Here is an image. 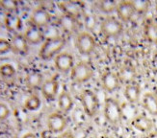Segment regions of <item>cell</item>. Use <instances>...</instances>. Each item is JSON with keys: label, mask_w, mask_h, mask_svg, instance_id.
I'll list each match as a JSON object with an SVG mask.
<instances>
[{"label": "cell", "mask_w": 157, "mask_h": 138, "mask_svg": "<svg viewBox=\"0 0 157 138\" xmlns=\"http://www.w3.org/2000/svg\"><path fill=\"white\" fill-rule=\"evenodd\" d=\"M21 138H37V136L34 133H27Z\"/></svg>", "instance_id": "d6a6232c"}, {"label": "cell", "mask_w": 157, "mask_h": 138, "mask_svg": "<svg viewBox=\"0 0 157 138\" xmlns=\"http://www.w3.org/2000/svg\"><path fill=\"white\" fill-rule=\"evenodd\" d=\"M10 51H12L11 41L0 38V55L7 54V53H9Z\"/></svg>", "instance_id": "f546056e"}, {"label": "cell", "mask_w": 157, "mask_h": 138, "mask_svg": "<svg viewBox=\"0 0 157 138\" xmlns=\"http://www.w3.org/2000/svg\"><path fill=\"white\" fill-rule=\"evenodd\" d=\"M155 11H156V13H157V2L155 4Z\"/></svg>", "instance_id": "d590c367"}, {"label": "cell", "mask_w": 157, "mask_h": 138, "mask_svg": "<svg viewBox=\"0 0 157 138\" xmlns=\"http://www.w3.org/2000/svg\"><path fill=\"white\" fill-rule=\"evenodd\" d=\"M51 21V16L49 12L43 7H39L35 9L30 16V25H34L39 28H44Z\"/></svg>", "instance_id": "ba28073f"}, {"label": "cell", "mask_w": 157, "mask_h": 138, "mask_svg": "<svg viewBox=\"0 0 157 138\" xmlns=\"http://www.w3.org/2000/svg\"><path fill=\"white\" fill-rule=\"evenodd\" d=\"M132 2H133L136 13H145L148 9L149 3L147 1H143V0H141V1H132Z\"/></svg>", "instance_id": "f1b7e54d"}, {"label": "cell", "mask_w": 157, "mask_h": 138, "mask_svg": "<svg viewBox=\"0 0 157 138\" xmlns=\"http://www.w3.org/2000/svg\"><path fill=\"white\" fill-rule=\"evenodd\" d=\"M77 18L73 17L67 13H63L62 16L59 17V25L65 32L71 34L77 30Z\"/></svg>", "instance_id": "d6986e66"}, {"label": "cell", "mask_w": 157, "mask_h": 138, "mask_svg": "<svg viewBox=\"0 0 157 138\" xmlns=\"http://www.w3.org/2000/svg\"><path fill=\"white\" fill-rule=\"evenodd\" d=\"M142 103L147 111L153 116H157V99L151 92H147L143 96Z\"/></svg>", "instance_id": "ffe728a7"}, {"label": "cell", "mask_w": 157, "mask_h": 138, "mask_svg": "<svg viewBox=\"0 0 157 138\" xmlns=\"http://www.w3.org/2000/svg\"><path fill=\"white\" fill-rule=\"evenodd\" d=\"M153 94H154V96L156 97V99H157V87L154 89V92H153Z\"/></svg>", "instance_id": "e575fe53"}, {"label": "cell", "mask_w": 157, "mask_h": 138, "mask_svg": "<svg viewBox=\"0 0 157 138\" xmlns=\"http://www.w3.org/2000/svg\"><path fill=\"white\" fill-rule=\"evenodd\" d=\"M124 97L130 103H136L140 100L141 96V86L137 82H131L124 87Z\"/></svg>", "instance_id": "ac0fdd59"}, {"label": "cell", "mask_w": 157, "mask_h": 138, "mask_svg": "<svg viewBox=\"0 0 157 138\" xmlns=\"http://www.w3.org/2000/svg\"><path fill=\"white\" fill-rule=\"evenodd\" d=\"M98 9L103 13H112L117 10L118 3L115 0H100L97 2Z\"/></svg>", "instance_id": "cb8c5ba5"}, {"label": "cell", "mask_w": 157, "mask_h": 138, "mask_svg": "<svg viewBox=\"0 0 157 138\" xmlns=\"http://www.w3.org/2000/svg\"><path fill=\"white\" fill-rule=\"evenodd\" d=\"M131 124L136 129L144 133H151L153 129V121L144 114H140L134 117Z\"/></svg>", "instance_id": "4fadbf2b"}, {"label": "cell", "mask_w": 157, "mask_h": 138, "mask_svg": "<svg viewBox=\"0 0 157 138\" xmlns=\"http://www.w3.org/2000/svg\"><path fill=\"white\" fill-rule=\"evenodd\" d=\"M42 101L38 95H31L24 102V107L30 111H36L40 107Z\"/></svg>", "instance_id": "484cf974"}, {"label": "cell", "mask_w": 157, "mask_h": 138, "mask_svg": "<svg viewBox=\"0 0 157 138\" xmlns=\"http://www.w3.org/2000/svg\"><path fill=\"white\" fill-rule=\"evenodd\" d=\"M57 138H75L74 135L71 133V132H64L61 133Z\"/></svg>", "instance_id": "1f68e13d"}, {"label": "cell", "mask_w": 157, "mask_h": 138, "mask_svg": "<svg viewBox=\"0 0 157 138\" xmlns=\"http://www.w3.org/2000/svg\"><path fill=\"white\" fill-rule=\"evenodd\" d=\"M16 74V68L10 64L0 65V75L4 78H12Z\"/></svg>", "instance_id": "83f0119b"}, {"label": "cell", "mask_w": 157, "mask_h": 138, "mask_svg": "<svg viewBox=\"0 0 157 138\" xmlns=\"http://www.w3.org/2000/svg\"><path fill=\"white\" fill-rule=\"evenodd\" d=\"M54 65L59 72L67 73L71 71L74 66V58L67 52L60 53L54 59Z\"/></svg>", "instance_id": "9c48e42d"}, {"label": "cell", "mask_w": 157, "mask_h": 138, "mask_svg": "<svg viewBox=\"0 0 157 138\" xmlns=\"http://www.w3.org/2000/svg\"><path fill=\"white\" fill-rule=\"evenodd\" d=\"M42 94L47 101H53L57 97L59 91V82L56 78L48 79L44 82L40 87Z\"/></svg>", "instance_id": "8fae6325"}, {"label": "cell", "mask_w": 157, "mask_h": 138, "mask_svg": "<svg viewBox=\"0 0 157 138\" xmlns=\"http://www.w3.org/2000/svg\"><path fill=\"white\" fill-rule=\"evenodd\" d=\"M75 47L81 55L89 56L95 50L97 42L89 32H81L75 38Z\"/></svg>", "instance_id": "5b68a950"}, {"label": "cell", "mask_w": 157, "mask_h": 138, "mask_svg": "<svg viewBox=\"0 0 157 138\" xmlns=\"http://www.w3.org/2000/svg\"><path fill=\"white\" fill-rule=\"evenodd\" d=\"M47 128L53 133H62L67 128V121L60 112H53L47 117Z\"/></svg>", "instance_id": "52a82bcc"}, {"label": "cell", "mask_w": 157, "mask_h": 138, "mask_svg": "<svg viewBox=\"0 0 157 138\" xmlns=\"http://www.w3.org/2000/svg\"><path fill=\"white\" fill-rule=\"evenodd\" d=\"M94 76V69L87 61H79L75 64L71 71V79L76 84H84L90 81Z\"/></svg>", "instance_id": "3957f363"}, {"label": "cell", "mask_w": 157, "mask_h": 138, "mask_svg": "<svg viewBox=\"0 0 157 138\" xmlns=\"http://www.w3.org/2000/svg\"><path fill=\"white\" fill-rule=\"evenodd\" d=\"M116 12H117L120 21L121 22L130 21L136 13L132 1H121L118 3V7Z\"/></svg>", "instance_id": "30bf717a"}, {"label": "cell", "mask_w": 157, "mask_h": 138, "mask_svg": "<svg viewBox=\"0 0 157 138\" xmlns=\"http://www.w3.org/2000/svg\"><path fill=\"white\" fill-rule=\"evenodd\" d=\"M24 37L29 44H40L44 39V34L42 28L29 25L24 34Z\"/></svg>", "instance_id": "9a60e30c"}, {"label": "cell", "mask_w": 157, "mask_h": 138, "mask_svg": "<svg viewBox=\"0 0 157 138\" xmlns=\"http://www.w3.org/2000/svg\"><path fill=\"white\" fill-rule=\"evenodd\" d=\"M118 76L121 82H124L125 85H128L134 82L135 77H136V71L131 66H125L120 71Z\"/></svg>", "instance_id": "603a6c76"}, {"label": "cell", "mask_w": 157, "mask_h": 138, "mask_svg": "<svg viewBox=\"0 0 157 138\" xmlns=\"http://www.w3.org/2000/svg\"><path fill=\"white\" fill-rule=\"evenodd\" d=\"M145 36L148 41L157 43V24L153 21H148L145 26Z\"/></svg>", "instance_id": "d4e9b609"}, {"label": "cell", "mask_w": 157, "mask_h": 138, "mask_svg": "<svg viewBox=\"0 0 157 138\" xmlns=\"http://www.w3.org/2000/svg\"><path fill=\"white\" fill-rule=\"evenodd\" d=\"M4 25L6 29L11 33H16L21 29L22 27V20L19 16L17 13H7L4 18Z\"/></svg>", "instance_id": "2e32d148"}, {"label": "cell", "mask_w": 157, "mask_h": 138, "mask_svg": "<svg viewBox=\"0 0 157 138\" xmlns=\"http://www.w3.org/2000/svg\"><path fill=\"white\" fill-rule=\"evenodd\" d=\"M12 51L18 55H26L29 50V43L22 34H15L11 39Z\"/></svg>", "instance_id": "5bb4252c"}, {"label": "cell", "mask_w": 157, "mask_h": 138, "mask_svg": "<svg viewBox=\"0 0 157 138\" xmlns=\"http://www.w3.org/2000/svg\"><path fill=\"white\" fill-rule=\"evenodd\" d=\"M147 138H157V132H151V133H149Z\"/></svg>", "instance_id": "836d02e7"}, {"label": "cell", "mask_w": 157, "mask_h": 138, "mask_svg": "<svg viewBox=\"0 0 157 138\" xmlns=\"http://www.w3.org/2000/svg\"><path fill=\"white\" fill-rule=\"evenodd\" d=\"M67 43V40L64 37L57 36L48 38L43 43L39 51V56L43 60H50L56 57L61 53Z\"/></svg>", "instance_id": "6da1fadb"}, {"label": "cell", "mask_w": 157, "mask_h": 138, "mask_svg": "<svg viewBox=\"0 0 157 138\" xmlns=\"http://www.w3.org/2000/svg\"><path fill=\"white\" fill-rule=\"evenodd\" d=\"M80 102L84 108L85 113L94 117L97 115L99 109V100L98 95L91 89H84L83 92L80 95Z\"/></svg>", "instance_id": "277c9868"}, {"label": "cell", "mask_w": 157, "mask_h": 138, "mask_svg": "<svg viewBox=\"0 0 157 138\" xmlns=\"http://www.w3.org/2000/svg\"><path fill=\"white\" fill-rule=\"evenodd\" d=\"M10 108L4 103H0V121L6 120L10 116Z\"/></svg>", "instance_id": "4dcf8cb0"}, {"label": "cell", "mask_w": 157, "mask_h": 138, "mask_svg": "<svg viewBox=\"0 0 157 138\" xmlns=\"http://www.w3.org/2000/svg\"><path fill=\"white\" fill-rule=\"evenodd\" d=\"M100 31L106 38H116L124 32V25L119 19L113 16H108L101 22Z\"/></svg>", "instance_id": "8992f818"}, {"label": "cell", "mask_w": 157, "mask_h": 138, "mask_svg": "<svg viewBox=\"0 0 157 138\" xmlns=\"http://www.w3.org/2000/svg\"><path fill=\"white\" fill-rule=\"evenodd\" d=\"M59 5L63 11V13H67V15H70L75 18H77L83 13V6L79 2L67 1L60 3Z\"/></svg>", "instance_id": "e0dca14e"}, {"label": "cell", "mask_w": 157, "mask_h": 138, "mask_svg": "<svg viewBox=\"0 0 157 138\" xmlns=\"http://www.w3.org/2000/svg\"><path fill=\"white\" fill-rule=\"evenodd\" d=\"M120 78L118 74L112 71L105 72L101 77V85L105 91L112 93L116 91L120 86Z\"/></svg>", "instance_id": "7c38bea8"}, {"label": "cell", "mask_w": 157, "mask_h": 138, "mask_svg": "<svg viewBox=\"0 0 157 138\" xmlns=\"http://www.w3.org/2000/svg\"><path fill=\"white\" fill-rule=\"evenodd\" d=\"M104 118L112 125L121 123L124 117V111L120 103L114 98H106L104 102Z\"/></svg>", "instance_id": "7a4b0ae2"}, {"label": "cell", "mask_w": 157, "mask_h": 138, "mask_svg": "<svg viewBox=\"0 0 157 138\" xmlns=\"http://www.w3.org/2000/svg\"><path fill=\"white\" fill-rule=\"evenodd\" d=\"M44 84L43 75L39 72H31L26 77V85L31 89L42 87Z\"/></svg>", "instance_id": "7402d4cb"}, {"label": "cell", "mask_w": 157, "mask_h": 138, "mask_svg": "<svg viewBox=\"0 0 157 138\" xmlns=\"http://www.w3.org/2000/svg\"><path fill=\"white\" fill-rule=\"evenodd\" d=\"M58 107L62 112H69L73 107V99L70 92L63 90L59 94L58 97Z\"/></svg>", "instance_id": "44dd1931"}, {"label": "cell", "mask_w": 157, "mask_h": 138, "mask_svg": "<svg viewBox=\"0 0 157 138\" xmlns=\"http://www.w3.org/2000/svg\"><path fill=\"white\" fill-rule=\"evenodd\" d=\"M0 8L7 13H15L18 10V2L16 0H0Z\"/></svg>", "instance_id": "4316f807"}]
</instances>
